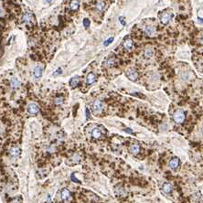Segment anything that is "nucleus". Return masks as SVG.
<instances>
[{
    "label": "nucleus",
    "instance_id": "nucleus-5",
    "mask_svg": "<svg viewBox=\"0 0 203 203\" xmlns=\"http://www.w3.org/2000/svg\"><path fill=\"white\" fill-rule=\"evenodd\" d=\"M126 75H127L128 79L131 80V81H133V82L136 81L137 78H138V73L136 72V70H129V71H127Z\"/></svg>",
    "mask_w": 203,
    "mask_h": 203
},
{
    "label": "nucleus",
    "instance_id": "nucleus-6",
    "mask_svg": "<svg viewBox=\"0 0 203 203\" xmlns=\"http://www.w3.org/2000/svg\"><path fill=\"white\" fill-rule=\"evenodd\" d=\"M171 19V14L170 13H164L163 15L160 17V21H161V23L164 24V25H167Z\"/></svg>",
    "mask_w": 203,
    "mask_h": 203
},
{
    "label": "nucleus",
    "instance_id": "nucleus-14",
    "mask_svg": "<svg viewBox=\"0 0 203 203\" xmlns=\"http://www.w3.org/2000/svg\"><path fill=\"white\" fill-rule=\"evenodd\" d=\"M10 86L12 89H17L20 86V82L17 78H12L10 81Z\"/></svg>",
    "mask_w": 203,
    "mask_h": 203
},
{
    "label": "nucleus",
    "instance_id": "nucleus-15",
    "mask_svg": "<svg viewBox=\"0 0 203 203\" xmlns=\"http://www.w3.org/2000/svg\"><path fill=\"white\" fill-rule=\"evenodd\" d=\"M154 55V50H152L151 48H147L144 50V56L146 59H150V58H152Z\"/></svg>",
    "mask_w": 203,
    "mask_h": 203
},
{
    "label": "nucleus",
    "instance_id": "nucleus-27",
    "mask_svg": "<svg viewBox=\"0 0 203 203\" xmlns=\"http://www.w3.org/2000/svg\"><path fill=\"white\" fill-rule=\"evenodd\" d=\"M83 25L85 27H88L90 26V20L88 18H84L83 19Z\"/></svg>",
    "mask_w": 203,
    "mask_h": 203
},
{
    "label": "nucleus",
    "instance_id": "nucleus-33",
    "mask_svg": "<svg viewBox=\"0 0 203 203\" xmlns=\"http://www.w3.org/2000/svg\"><path fill=\"white\" fill-rule=\"evenodd\" d=\"M71 178H72V180H75V181H74V182H79V180H78L77 178H74V175H73V174H72V175H71Z\"/></svg>",
    "mask_w": 203,
    "mask_h": 203
},
{
    "label": "nucleus",
    "instance_id": "nucleus-20",
    "mask_svg": "<svg viewBox=\"0 0 203 203\" xmlns=\"http://www.w3.org/2000/svg\"><path fill=\"white\" fill-rule=\"evenodd\" d=\"M87 82H88L89 84H92L94 82H95V80H96V76H95V74L92 73V72H91V73H89L88 75H87Z\"/></svg>",
    "mask_w": 203,
    "mask_h": 203
},
{
    "label": "nucleus",
    "instance_id": "nucleus-28",
    "mask_svg": "<svg viewBox=\"0 0 203 203\" xmlns=\"http://www.w3.org/2000/svg\"><path fill=\"white\" fill-rule=\"evenodd\" d=\"M119 21H120V23H121L123 26L126 25V22L124 21V17H119Z\"/></svg>",
    "mask_w": 203,
    "mask_h": 203
},
{
    "label": "nucleus",
    "instance_id": "nucleus-2",
    "mask_svg": "<svg viewBox=\"0 0 203 203\" xmlns=\"http://www.w3.org/2000/svg\"><path fill=\"white\" fill-rule=\"evenodd\" d=\"M22 20L25 24L27 25H31L34 22V16L32 13L30 12H26L22 17Z\"/></svg>",
    "mask_w": 203,
    "mask_h": 203
},
{
    "label": "nucleus",
    "instance_id": "nucleus-18",
    "mask_svg": "<svg viewBox=\"0 0 203 203\" xmlns=\"http://www.w3.org/2000/svg\"><path fill=\"white\" fill-rule=\"evenodd\" d=\"M79 6H80V3L78 0H72L71 2V4H70V7H71V10H78L79 9Z\"/></svg>",
    "mask_w": 203,
    "mask_h": 203
},
{
    "label": "nucleus",
    "instance_id": "nucleus-35",
    "mask_svg": "<svg viewBox=\"0 0 203 203\" xmlns=\"http://www.w3.org/2000/svg\"><path fill=\"white\" fill-rule=\"evenodd\" d=\"M51 1H52V0H47V2H48V3H50Z\"/></svg>",
    "mask_w": 203,
    "mask_h": 203
},
{
    "label": "nucleus",
    "instance_id": "nucleus-26",
    "mask_svg": "<svg viewBox=\"0 0 203 203\" xmlns=\"http://www.w3.org/2000/svg\"><path fill=\"white\" fill-rule=\"evenodd\" d=\"M71 161L75 162V163H79V162H80V157L78 155H74L73 157L71 158Z\"/></svg>",
    "mask_w": 203,
    "mask_h": 203
},
{
    "label": "nucleus",
    "instance_id": "nucleus-16",
    "mask_svg": "<svg viewBox=\"0 0 203 203\" xmlns=\"http://www.w3.org/2000/svg\"><path fill=\"white\" fill-rule=\"evenodd\" d=\"M140 151V147L138 144H132L130 147V152L133 154V155H137Z\"/></svg>",
    "mask_w": 203,
    "mask_h": 203
},
{
    "label": "nucleus",
    "instance_id": "nucleus-12",
    "mask_svg": "<svg viewBox=\"0 0 203 203\" xmlns=\"http://www.w3.org/2000/svg\"><path fill=\"white\" fill-rule=\"evenodd\" d=\"M144 32L147 33V35L150 36V37H152V36H154V34L156 33V27H154V26H147L146 28H144Z\"/></svg>",
    "mask_w": 203,
    "mask_h": 203
},
{
    "label": "nucleus",
    "instance_id": "nucleus-30",
    "mask_svg": "<svg viewBox=\"0 0 203 203\" xmlns=\"http://www.w3.org/2000/svg\"><path fill=\"white\" fill-rule=\"evenodd\" d=\"M61 71H62V70H61V68H59V69L57 70V71L54 72V75H56V74H60V73H61Z\"/></svg>",
    "mask_w": 203,
    "mask_h": 203
},
{
    "label": "nucleus",
    "instance_id": "nucleus-19",
    "mask_svg": "<svg viewBox=\"0 0 203 203\" xmlns=\"http://www.w3.org/2000/svg\"><path fill=\"white\" fill-rule=\"evenodd\" d=\"M78 84H79V76H75V77L71 78V80L70 81V85H71V87L75 88Z\"/></svg>",
    "mask_w": 203,
    "mask_h": 203
},
{
    "label": "nucleus",
    "instance_id": "nucleus-11",
    "mask_svg": "<svg viewBox=\"0 0 203 203\" xmlns=\"http://www.w3.org/2000/svg\"><path fill=\"white\" fill-rule=\"evenodd\" d=\"M106 7V3H105L104 0H100L96 3V9L98 11H103Z\"/></svg>",
    "mask_w": 203,
    "mask_h": 203
},
{
    "label": "nucleus",
    "instance_id": "nucleus-21",
    "mask_svg": "<svg viewBox=\"0 0 203 203\" xmlns=\"http://www.w3.org/2000/svg\"><path fill=\"white\" fill-rule=\"evenodd\" d=\"M70 195H71L70 191L68 190V189H66V188H64V189H62V191H61V199H62L63 200H68L70 198Z\"/></svg>",
    "mask_w": 203,
    "mask_h": 203
},
{
    "label": "nucleus",
    "instance_id": "nucleus-3",
    "mask_svg": "<svg viewBox=\"0 0 203 203\" xmlns=\"http://www.w3.org/2000/svg\"><path fill=\"white\" fill-rule=\"evenodd\" d=\"M103 103L102 102V101H95L93 103V104H92V110H93L95 113H101V112L103 111Z\"/></svg>",
    "mask_w": 203,
    "mask_h": 203
},
{
    "label": "nucleus",
    "instance_id": "nucleus-9",
    "mask_svg": "<svg viewBox=\"0 0 203 203\" xmlns=\"http://www.w3.org/2000/svg\"><path fill=\"white\" fill-rule=\"evenodd\" d=\"M178 165H179V159L177 158V157H174V158H172L171 160L169 161V163H168L169 168H172V169H176V168L178 167Z\"/></svg>",
    "mask_w": 203,
    "mask_h": 203
},
{
    "label": "nucleus",
    "instance_id": "nucleus-10",
    "mask_svg": "<svg viewBox=\"0 0 203 203\" xmlns=\"http://www.w3.org/2000/svg\"><path fill=\"white\" fill-rule=\"evenodd\" d=\"M42 72H43V69H42L41 66H37V67L34 69V71H33L34 77H35L36 79H40L42 75Z\"/></svg>",
    "mask_w": 203,
    "mask_h": 203
},
{
    "label": "nucleus",
    "instance_id": "nucleus-32",
    "mask_svg": "<svg viewBox=\"0 0 203 203\" xmlns=\"http://www.w3.org/2000/svg\"><path fill=\"white\" fill-rule=\"evenodd\" d=\"M3 15H4V13H3V9H2V7L0 6V17H2Z\"/></svg>",
    "mask_w": 203,
    "mask_h": 203
},
{
    "label": "nucleus",
    "instance_id": "nucleus-13",
    "mask_svg": "<svg viewBox=\"0 0 203 203\" xmlns=\"http://www.w3.org/2000/svg\"><path fill=\"white\" fill-rule=\"evenodd\" d=\"M115 194L117 195V196H120V197H125L126 191L122 187H116V188H115Z\"/></svg>",
    "mask_w": 203,
    "mask_h": 203
},
{
    "label": "nucleus",
    "instance_id": "nucleus-4",
    "mask_svg": "<svg viewBox=\"0 0 203 203\" xmlns=\"http://www.w3.org/2000/svg\"><path fill=\"white\" fill-rule=\"evenodd\" d=\"M27 112L31 115H35L40 112V108H38V106L36 103H30L27 106Z\"/></svg>",
    "mask_w": 203,
    "mask_h": 203
},
{
    "label": "nucleus",
    "instance_id": "nucleus-23",
    "mask_svg": "<svg viewBox=\"0 0 203 203\" xmlns=\"http://www.w3.org/2000/svg\"><path fill=\"white\" fill-rule=\"evenodd\" d=\"M54 103L56 105H62L64 103V99L63 97H56L54 100Z\"/></svg>",
    "mask_w": 203,
    "mask_h": 203
},
{
    "label": "nucleus",
    "instance_id": "nucleus-8",
    "mask_svg": "<svg viewBox=\"0 0 203 203\" xmlns=\"http://www.w3.org/2000/svg\"><path fill=\"white\" fill-rule=\"evenodd\" d=\"M124 48L126 50H131L134 48V42L131 38H126L124 41Z\"/></svg>",
    "mask_w": 203,
    "mask_h": 203
},
{
    "label": "nucleus",
    "instance_id": "nucleus-17",
    "mask_svg": "<svg viewBox=\"0 0 203 203\" xmlns=\"http://www.w3.org/2000/svg\"><path fill=\"white\" fill-rule=\"evenodd\" d=\"M92 136L93 138L98 139L102 136V132H101V130L99 129V128H94L92 132Z\"/></svg>",
    "mask_w": 203,
    "mask_h": 203
},
{
    "label": "nucleus",
    "instance_id": "nucleus-22",
    "mask_svg": "<svg viewBox=\"0 0 203 203\" xmlns=\"http://www.w3.org/2000/svg\"><path fill=\"white\" fill-rule=\"evenodd\" d=\"M163 191L165 193H167V194H169L172 191L171 184H169V183H165V184L163 185Z\"/></svg>",
    "mask_w": 203,
    "mask_h": 203
},
{
    "label": "nucleus",
    "instance_id": "nucleus-29",
    "mask_svg": "<svg viewBox=\"0 0 203 203\" xmlns=\"http://www.w3.org/2000/svg\"><path fill=\"white\" fill-rule=\"evenodd\" d=\"M11 203H21V199L20 198H16L11 201Z\"/></svg>",
    "mask_w": 203,
    "mask_h": 203
},
{
    "label": "nucleus",
    "instance_id": "nucleus-31",
    "mask_svg": "<svg viewBox=\"0 0 203 203\" xmlns=\"http://www.w3.org/2000/svg\"><path fill=\"white\" fill-rule=\"evenodd\" d=\"M86 117H87V118L90 117V112H89L88 108H86Z\"/></svg>",
    "mask_w": 203,
    "mask_h": 203
},
{
    "label": "nucleus",
    "instance_id": "nucleus-34",
    "mask_svg": "<svg viewBox=\"0 0 203 203\" xmlns=\"http://www.w3.org/2000/svg\"><path fill=\"white\" fill-rule=\"evenodd\" d=\"M124 131H125V132H127V133H129V134H132V130L131 129H129V128H127V129H125L124 130Z\"/></svg>",
    "mask_w": 203,
    "mask_h": 203
},
{
    "label": "nucleus",
    "instance_id": "nucleus-1",
    "mask_svg": "<svg viewBox=\"0 0 203 203\" xmlns=\"http://www.w3.org/2000/svg\"><path fill=\"white\" fill-rule=\"evenodd\" d=\"M185 118H186V115L182 111H177L173 114V120L177 124H182L185 121Z\"/></svg>",
    "mask_w": 203,
    "mask_h": 203
},
{
    "label": "nucleus",
    "instance_id": "nucleus-24",
    "mask_svg": "<svg viewBox=\"0 0 203 203\" xmlns=\"http://www.w3.org/2000/svg\"><path fill=\"white\" fill-rule=\"evenodd\" d=\"M114 64H115V61H114V59H109L108 61H107V66L108 67H113V66H114Z\"/></svg>",
    "mask_w": 203,
    "mask_h": 203
},
{
    "label": "nucleus",
    "instance_id": "nucleus-25",
    "mask_svg": "<svg viewBox=\"0 0 203 203\" xmlns=\"http://www.w3.org/2000/svg\"><path fill=\"white\" fill-rule=\"evenodd\" d=\"M113 40H114V38H113V37H111V38H109L108 40H105V41L103 42V45H104L105 47H107L108 45H110L112 43V42L113 41Z\"/></svg>",
    "mask_w": 203,
    "mask_h": 203
},
{
    "label": "nucleus",
    "instance_id": "nucleus-7",
    "mask_svg": "<svg viewBox=\"0 0 203 203\" xmlns=\"http://www.w3.org/2000/svg\"><path fill=\"white\" fill-rule=\"evenodd\" d=\"M9 154L12 157H17L20 155V148L17 147H12L9 150Z\"/></svg>",
    "mask_w": 203,
    "mask_h": 203
}]
</instances>
